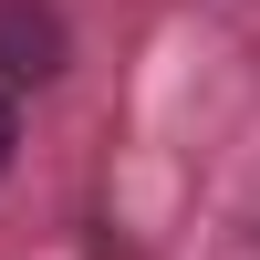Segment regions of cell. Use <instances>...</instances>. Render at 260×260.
<instances>
[{"label": "cell", "instance_id": "cell-1", "mask_svg": "<svg viewBox=\"0 0 260 260\" xmlns=\"http://www.w3.org/2000/svg\"><path fill=\"white\" fill-rule=\"evenodd\" d=\"M62 73V21L42 0H0V94L11 83H52Z\"/></svg>", "mask_w": 260, "mask_h": 260}, {"label": "cell", "instance_id": "cell-2", "mask_svg": "<svg viewBox=\"0 0 260 260\" xmlns=\"http://www.w3.org/2000/svg\"><path fill=\"white\" fill-rule=\"evenodd\" d=\"M11 146H21V125H11V94H0V167H11Z\"/></svg>", "mask_w": 260, "mask_h": 260}]
</instances>
